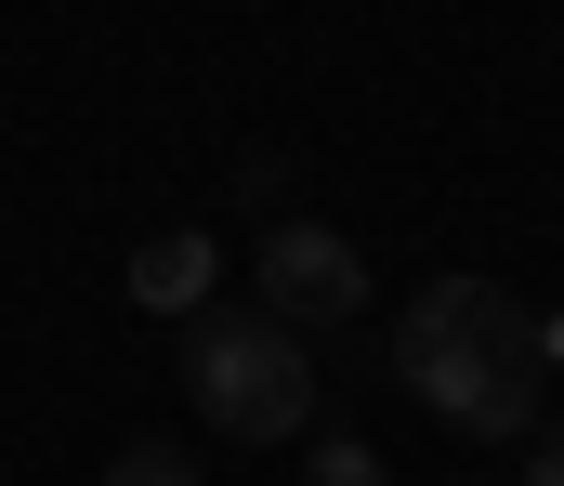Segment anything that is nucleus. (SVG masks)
<instances>
[{
  "mask_svg": "<svg viewBox=\"0 0 564 486\" xmlns=\"http://www.w3.org/2000/svg\"><path fill=\"white\" fill-rule=\"evenodd\" d=\"M250 303L289 328V342H315V328H355L368 316V250L341 237V224H263L250 237Z\"/></svg>",
  "mask_w": 564,
  "mask_h": 486,
  "instance_id": "3",
  "label": "nucleus"
},
{
  "mask_svg": "<svg viewBox=\"0 0 564 486\" xmlns=\"http://www.w3.org/2000/svg\"><path fill=\"white\" fill-rule=\"evenodd\" d=\"M539 368H564V316H539Z\"/></svg>",
  "mask_w": 564,
  "mask_h": 486,
  "instance_id": "8",
  "label": "nucleus"
},
{
  "mask_svg": "<svg viewBox=\"0 0 564 486\" xmlns=\"http://www.w3.org/2000/svg\"><path fill=\"white\" fill-rule=\"evenodd\" d=\"M302 486H394V474H381V447H368V434H315Z\"/></svg>",
  "mask_w": 564,
  "mask_h": 486,
  "instance_id": "6",
  "label": "nucleus"
},
{
  "mask_svg": "<svg viewBox=\"0 0 564 486\" xmlns=\"http://www.w3.org/2000/svg\"><path fill=\"white\" fill-rule=\"evenodd\" d=\"M394 381L421 395L446 434H473V447H512V434H539V316H525V290H499V277H433L421 303L394 316Z\"/></svg>",
  "mask_w": 564,
  "mask_h": 486,
  "instance_id": "1",
  "label": "nucleus"
},
{
  "mask_svg": "<svg viewBox=\"0 0 564 486\" xmlns=\"http://www.w3.org/2000/svg\"><path fill=\"white\" fill-rule=\"evenodd\" d=\"M106 486H210V461H184L171 434H132V447L106 461Z\"/></svg>",
  "mask_w": 564,
  "mask_h": 486,
  "instance_id": "5",
  "label": "nucleus"
},
{
  "mask_svg": "<svg viewBox=\"0 0 564 486\" xmlns=\"http://www.w3.org/2000/svg\"><path fill=\"white\" fill-rule=\"evenodd\" d=\"M132 303L197 316V303H210V237H158V250H132Z\"/></svg>",
  "mask_w": 564,
  "mask_h": 486,
  "instance_id": "4",
  "label": "nucleus"
},
{
  "mask_svg": "<svg viewBox=\"0 0 564 486\" xmlns=\"http://www.w3.org/2000/svg\"><path fill=\"white\" fill-rule=\"evenodd\" d=\"M525 486H564V421H539V434H525Z\"/></svg>",
  "mask_w": 564,
  "mask_h": 486,
  "instance_id": "7",
  "label": "nucleus"
},
{
  "mask_svg": "<svg viewBox=\"0 0 564 486\" xmlns=\"http://www.w3.org/2000/svg\"><path fill=\"white\" fill-rule=\"evenodd\" d=\"M171 368H184V408H197L210 434H237V447L315 434V355H302L263 303H197Z\"/></svg>",
  "mask_w": 564,
  "mask_h": 486,
  "instance_id": "2",
  "label": "nucleus"
}]
</instances>
